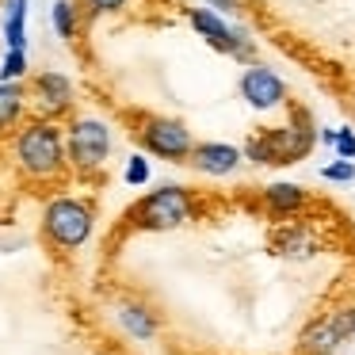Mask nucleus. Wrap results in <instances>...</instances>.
Listing matches in <instances>:
<instances>
[{"label": "nucleus", "mask_w": 355, "mask_h": 355, "mask_svg": "<svg viewBox=\"0 0 355 355\" xmlns=\"http://www.w3.org/2000/svg\"><path fill=\"white\" fill-rule=\"evenodd\" d=\"M12 157L24 180L31 184H58L69 176V153H65V126L54 119H31L16 130Z\"/></svg>", "instance_id": "1"}, {"label": "nucleus", "mask_w": 355, "mask_h": 355, "mask_svg": "<svg viewBox=\"0 0 355 355\" xmlns=\"http://www.w3.org/2000/svg\"><path fill=\"white\" fill-rule=\"evenodd\" d=\"M317 146V130L309 111H294L286 126H268V130H256L245 141V161L252 164H294L306 161Z\"/></svg>", "instance_id": "2"}, {"label": "nucleus", "mask_w": 355, "mask_h": 355, "mask_svg": "<svg viewBox=\"0 0 355 355\" xmlns=\"http://www.w3.org/2000/svg\"><path fill=\"white\" fill-rule=\"evenodd\" d=\"M96 230V202L92 199H77V195H58L46 202L42 210V241L46 248H54L58 256L77 252L88 245Z\"/></svg>", "instance_id": "3"}, {"label": "nucleus", "mask_w": 355, "mask_h": 355, "mask_svg": "<svg viewBox=\"0 0 355 355\" xmlns=\"http://www.w3.org/2000/svg\"><path fill=\"white\" fill-rule=\"evenodd\" d=\"M195 214V199L187 187L180 184H161L157 191L141 195L130 210H126L123 222L130 230H146V233H168V230H180L187 225Z\"/></svg>", "instance_id": "4"}, {"label": "nucleus", "mask_w": 355, "mask_h": 355, "mask_svg": "<svg viewBox=\"0 0 355 355\" xmlns=\"http://www.w3.org/2000/svg\"><path fill=\"white\" fill-rule=\"evenodd\" d=\"M65 153L77 180H100L111 157V126L96 115H77L65 126Z\"/></svg>", "instance_id": "5"}, {"label": "nucleus", "mask_w": 355, "mask_h": 355, "mask_svg": "<svg viewBox=\"0 0 355 355\" xmlns=\"http://www.w3.org/2000/svg\"><path fill=\"white\" fill-rule=\"evenodd\" d=\"M130 134L141 146V153L161 157V161H172V164H187V157L195 149L191 130L172 115H138Z\"/></svg>", "instance_id": "6"}, {"label": "nucleus", "mask_w": 355, "mask_h": 355, "mask_svg": "<svg viewBox=\"0 0 355 355\" xmlns=\"http://www.w3.org/2000/svg\"><path fill=\"white\" fill-rule=\"evenodd\" d=\"M355 336V306H340L313 317L298 336V355H336Z\"/></svg>", "instance_id": "7"}, {"label": "nucleus", "mask_w": 355, "mask_h": 355, "mask_svg": "<svg viewBox=\"0 0 355 355\" xmlns=\"http://www.w3.org/2000/svg\"><path fill=\"white\" fill-rule=\"evenodd\" d=\"M27 85V107L35 111V119H62L73 111L77 96H73V80L65 73H54V69H42L35 77L24 80Z\"/></svg>", "instance_id": "8"}, {"label": "nucleus", "mask_w": 355, "mask_h": 355, "mask_svg": "<svg viewBox=\"0 0 355 355\" xmlns=\"http://www.w3.org/2000/svg\"><path fill=\"white\" fill-rule=\"evenodd\" d=\"M237 88H241V100H245L248 107H256V111H279V107H286V103H291L286 80L279 77L275 69H268L263 62L245 65Z\"/></svg>", "instance_id": "9"}, {"label": "nucleus", "mask_w": 355, "mask_h": 355, "mask_svg": "<svg viewBox=\"0 0 355 355\" xmlns=\"http://www.w3.org/2000/svg\"><path fill=\"white\" fill-rule=\"evenodd\" d=\"M241 161H245V149L230 146V141H195L191 157H187V164H191L195 172H202V176H233V172L241 168Z\"/></svg>", "instance_id": "10"}, {"label": "nucleus", "mask_w": 355, "mask_h": 355, "mask_svg": "<svg viewBox=\"0 0 355 355\" xmlns=\"http://www.w3.org/2000/svg\"><path fill=\"white\" fill-rule=\"evenodd\" d=\"M187 24H191V31L199 35L210 50H218V54H230L233 50V27L225 24L214 8H187Z\"/></svg>", "instance_id": "11"}, {"label": "nucleus", "mask_w": 355, "mask_h": 355, "mask_svg": "<svg viewBox=\"0 0 355 355\" xmlns=\"http://www.w3.org/2000/svg\"><path fill=\"white\" fill-rule=\"evenodd\" d=\"M306 202H309V195L298 184H268L263 187V210L271 218H294Z\"/></svg>", "instance_id": "12"}, {"label": "nucleus", "mask_w": 355, "mask_h": 355, "mask_svg": "<svg viewBox=\"0 0 355 355\" xmlns=\"http://www.w3.org/2000/svg\"><path fill=\"white\" fill-rule=\"evenodd\" d=\"M27 115V85L24 80H0V134L16 130Z\"/></svg>", "instance_id": "13"}, {"label": "nucleus", "mask_w": 355, "mask_h": 355, "mask_svg": "<svg viewBox=\"0 0 355 355\" xmlns=\"http://www.w3.org/2000/svg\"><path fill=\"white\" fill-rule=\"evenodd\" d=\"M4 42L8 50H27V0H4Z\"/></svg>", "instance_id": "14"}, {"label": "nucleus", "mask_w": 355, "mask_h": 355, "mask_svg": "<svg viewBox=\"0 0 355 355\" xmlns=\"http://www.w3.org/2000/svg\"><path fill=\"white\" fill-rule=\"evenodd\" d=\"M119 324H123V329L130 332L134 340H153V336H157V317L149 313L146 306H138V302H126V306H119Z\"/></svg>", "instance_id": "15"}, {"label": "nucleus", "mask_w": 355, "mask_h": 355, "mask_svg": "<svg viewBox=\"0 0 355 355\" xmlns=\"http://www.w3.org/2000/svg\"><path fill=\"white\" fill-rule=\"evenodd\" d=\"M50 24H54L58 39H65V42L77 39L80 24H85V16H80V8H77V0H58L54 8H50Z\"/></svg>", "instance_id": "16"}, {"label": "nucleus", "mask_w": 355, "mask_h": 355, "mask_svg": "<svg viewBox=\"0 0 355 355\" xmlns=\"http://www.w3.org/2000/svg\"><path fill=\"white\" fill-rule=\"evenodd\" d=\"M275 252H286V256H309L313 252V237H309L302 225H283V230L275 233Z\"/></svg>", "instance_id": "17"}, {"label": "nucleus", "mask_w": 355, "mask_h": 355, "mask_svg": "<svg viewBox=\"0 0 355 355\" xmlns=\"http://www.w3.org/2000/svg\"><path fill=\"white\" fill-rule=\"evenodd\" d=\"M126 4H130V0H77L85 24H92V19H100V16H115V12H123Z\"/></svg>", "instance_id": "18"}, {"label": "nucleus", "mask_w": 355, "mask_h": 355, "mask_svg": "<svg viewBox=\"0 0 355 355\" xmlns=\"http://www.w3.org/2000/svg\"><path fill=\"white\" fill-rule=\"evenodd\" d=\"M27 50H8L4 65H0V80H27Z\"/></svg>", "instance_id": "19"}, {"label": "nucleus", "mask_w": 355, "mask_h": 355, "mask_svg": "<svg viewBox=\"0 0 355 355\" xmlns=\"http://www.w3.org/2000/svg\"><path fill=\"white\" fill-rule=\"evenodd\" d=\"M230 58L237 65H252L256 62V39H248V31H241V27H233V50Z\"/></svg>", "instance_id": "20"}, {"label": "nucleus", "mask_w": 355, "mask_h": 355, "mask_svg": "<svg viewBox=\"0 0 355 355\" xmlns=\"http://www.w3.org/2000/svg\"><path fill=\"white\" fill-rule=\"evenodd\" d=\"M123 180L130 187H141V184H149V161H146V153H134L130 161H126V168H123Z\"/></svg>", "instance_id": "21"}, {"label": "nucleus", "mask_w": 355, "mask_h": 355, "mask_svg": "<svg viewBox=\"0 0 355 355\" xmlns=\"http://www.w3.org/2000/svg\"><path fill=\"white\" fill-rule=\"evenodd\" d=\"M321 176L329 180V184H355V161H332V164H324L321 168Z\"/></svg>", "instance_id": "22"}, {"label": "nucleus", "mask_w": 355, "mask_h": 355, "mask_svg": "<svg viewBox=\"0 0 355 355\" xmlns=\"http://www.w3.org/2000/svg\"><path fill=\"white\" fill-rule=\"evenodd\" d=\"M332 149H336V157H344V161H355V130L352 126H340Z\"/></svg>", "instance_id": "23"}, {"label": "nucleus", "mask_w": 355, "mask_h": 355, "mask_svg": "<svg viewBox=\"0 0 355 355\" xmlns=\"http://www.w3.org/2000/svg\"><path fill=\"white\" fill-rule=\"evenodd\" d=\"M207 8H214L218 16H241L248 8V0H202Z\"/></svg>", "instance_id": "24"}, {"label": "nucleus", "mask_w": 355, "mask_h": 355, "mask_svg": "<svg viewBox=\"0 0 355 355\" xmlns=\"http://www.w3.org/2000/svg\"><path fill=\"white\" fill-rule=\"evenodd\" d=\"M352 103H355V96H352Z\"/></svg>", "instance_id": "25"}]
</instances>
